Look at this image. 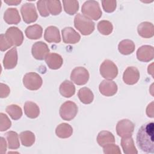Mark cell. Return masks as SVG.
<instances>
[{
	"mask_svg": "<svg viewBox=\"0 0 154 154\" xmlns=\"http://www.w3.org/2000/svg\"><path fill=\"white\" fill-rule=\"evenodd\" d=\"M154 123L152 122L146 123L138 129L137 134V144L144 152L154 153L153 146Z\"/></svg>",
	"mask_w": 154,
	"mask_h": 154,
	"instance_id": "cell-1",
	"label": "cell"
},
{
	"mask_svg": "<svg viewBox=\"0 0 154 154\" xmlns=\"http://www.w3.org/2000/svg\"><path fill=\"white\" fill-rule=\"evenodd\" d=\"M95 23L83 14L78 13L74 18L75 27L84 35L91 34L94 30Z\"/></svg>",
	"mask_w": 154,
	"mask_h": 154,
	"instance_id": "cell-2",
	"label": "cell"
},
{
	"mask_svg": "<svg viewBox=\"0 0 154 154\" xmlns=\"http://www.w3.org/2000/svg\"><path fill=\"white\" fill-rule=\"evenodd\" d=\"M81 11L84 16L94 20L99 19L102 14L98 2L93 0L85 1L82 6Z\"/></svg>",
	"mask_w": 154,
	"mask_h": 154,
	"instance_id": "cell-3",
	"label": "cell"
},
{
	"mask_svg": "<svg viewBox=\"0 0 154 154\" xmlns=\"http://www.w3.org/2000/svg\"><path fill=\"white\" fill-rule=\"evenodd\" d=\"M100 73L101 76L107 80H112L118 75V68L115 63L109 60H105L100 66Z\"/></svg>",
	"mask_w": 154,
	"mask_h": 154,
	"instance_id": "cell-4",
	"label": "cell"
},
{
	"mask_svg": "<svg viewBox=\"0 0 154 154\" xmlns=\"http://www.w3.org/2000/svg\"><path fill=\"white\" fill-rule=\"evenodd\" d=\"M78 106L70 100L64 102L60 108V116L62 119L70 121L74 119L78 112Z\"/></svg>",
	"mask_w": 154,
	"mask_h": 154,
	"instance_id": "cell-5",
	"label": "cell"
},
{
	"mask_svg": "<svg viewBox=\"0 0 154 154\" xmlns=\"http://www.w3.org/2000/svg\"><path fill=\"white\" fill-rule=\"evenodd\" d=\"M23 84L25 88L29 90H37L42 87L43 80L38 73L29 72L24 75Z\"/></svg>",
	"mask_w": 154,
	"mask_h": 154,
	"instance_id": "cell-6",
	"label": "cell"
},
{
	"mask_svg": "<svg viewBox=\"0 0 154 154\" xmlns=\"http://www.w3.org/2000/svg\"><path fill=\"white\" fill-rule=\"evenodd\" d=\"M20 13L23 20L26 23L35 22L38 18V14L35 5L32 3H25L20 8Z\"/></svg>",
	"mask_w": 154,
	"mask_h": 154,
	"instance_id": "cell-7",
	"label": "cell"
},
{
	"mask_svg": "<svg viewBox=\"0 0 154 154\" xmlns=\"http://www.w3.org/2000/svg\"><path fill=\"white\" fill-rule=\"evenodd\" d=\"M88 71L84 67H76L73 69L70 74V79L78 85L85 84L89 79Z\"/></svg>",
	"mask_w": 154,
	"mask_h": 154,
	"instance_id": "cell-8",
	"label": "cell"
},
{
	"mask_svg": "<svg viewBox=\"0 0 154 154\" xmlns=\"http://www.w3.org/2000/svg\"><path fill=\"white\" fill-rule=\"evenodd\" d=\"M5 35L10 43L14 46H20L24 38L22 31L15 26L8 28L5 32Z\"/></svg>",
	"mask_w": 154,
	"mask_h": 154,
	"instance_id": "cell-9",
	"label": "cell"
},
{
	"mask_svg": "<svg viewBox=\"0 0 154 154\" xmlns=\"http://www.w3.org/2000/svg\"><path fill=\"white\" fill-rule=\"evenodd\" d=\"M134 124L128 119H122L118 122L116 125L117 135L121 137L132 136L134 131Z\"/></svg>",
	"mask_w": 154,
	"mask_h": 154,
	"instance_id": "cell-10",
	"label": "cell"
},
{
	"mask_svg": "<svg viewBox=\"0 0 154 154\" xmlns=\"http://www.w3.org/2000/svg\"><path fill=\"white\" fill-rule=\"evenodd\" d=\"M49 52V49L46 43L43 42L34 43L31 48V53L33 57L38 60L45 59Z\"/></svg>",
	"mask_w": 154,
	"mask_h": 154,
	"instance_id": "cell-11",
	"label": "cell"
},
{
	"mask_svg": "<svg viewBox=\"0 0 154 154\" xmlns=\"http://www.w3.org/2000/svg\"><path fill=\"white\" fill-rule=\"evenodd\" d=\"M99 90L100 93L107 97L114 95L118 90L116 83L111 80H103L99 84Z\"/></svg>",
	"mask_w": 154,
	"mask_h": 154,
	"instance_id": "cell-12",
	"label": "cell"
},
{
	"mask_svg": "<svg viewBox=\"0 0 154 154\" xmlns=\"http://www.w3.org/2000/svg\"><path fill=\"white\" fill-rule=\"evenodd\" d=\"M140 72L138 69L134 66L126 68L123 75V80L128 85H134L136 84L140 79Z\"/></svg>",
	"mask_w": 154,
	"mask_h": 154,
	"instance_id": "cell-13",
	"label": "cell"
},
{
	"mask_svg": "<svg viewBox=\"0 0 154 154\" xmlns=\"http://www.w3.org/2000/svg\"><path fill=\"white\" fill-rule=\"evenodd\" d=\"M154 48L150 45H143L137 51V59L142 62H149L153 59Z\"/></svg>",
	"mask_w": 154,
	"mask_h": 154,
	"instance_id": "cell-14",
	"label": "cell"
},
{
	"mask_svg": "<svg viewBox=\"0 0 154 154\" xmlns=\"http://www.w3.org/2000/svg\"><path fill=\"white\" fill-rule=\"evenodd\" d=\"M61 32L63 40L66 44H75L81 39L79 34L72 27H65Z\"/></svg>",
	"mask_w": 154,
	"mask_h": 154,
	"instance_id": "cell-15",
	"label": "cell"
},
{
	"mask_svg": "<svg viewBox=\"0 0 154 154\" xmlns=\"http://www.w3.org/2000/svg\"><path fill=\"white\" fill-rule=\"evenodd\" d=\"M18 56L17 49L15 47L11 48L5 55L3 59V66L5 69H14L17 63Z\"/></svg>",
	"mask_w": 154,
	"mask_h": 154,
	"instance_id": "cell-16",
	"label": "cell"
},
{
	"mask_svg": "<svg viewBox=\"0 0 154 154\" xmlns=\"http://www.w3.org/2000/svg\"><path fill=\"white\" fill-rule=\"evenodd\" d=\"M44 38L48 43H60L61 37L58 28L55 26H49L45 31Z\"/></svg>",
	"mask_w": 154,
	"mask_h": 154,
	"instance_id": "cell-17",
	"label": "cell"
},
{
	"mask_svg": "<svg viewBox=\"0 0 154 154\" xmlns=\"http://www.w3.org/2000/svg\"><path fill=\"white\" fill-rule=\"evenodd\" d=\"M45 61L48 67L52 70L60 69L63 63L62 57L57 53H49L45 58Z\"/></svg>",
	"mask_w": 154,
	"mask_h": 154,
	"instance_id": "cell-18",
	"label": "cell"
},
{
	"mask_svg": "<svg viewBox=\"0 0 154 154\" xmlns=\"http://www.w3.org/2000/svg\"><path fill=\"white\" fill-rule=\"evenodd\" d=\"M4 21L9 25H17L20 22L19 11L16 8H8L4 14Z\"/></svg>",
	"mask_w": 154,
	"mask_h": 154,
	"instance_id": "cell-19",
	"label": "cell"
},
{
	"mask_svg": "<svg viewBox=\"0 0 154 154\" xmlns=\"http://www.w3.org/2000/svg\"><path fill=\"white\" fill-rule=\"evenodd\" d=\"M138 34L143 38H151L154 35V26L152 23L143 22L138 25L137 28Z\"/></svg>",
	"mask_w": 154,
	"mask_h": 154,
	"instance_id": "cell-20",
	"label": "cell"
},
{
	"mask_svg": "<svg viewBox=\"0 0 154 154\" xmlns=\"http://www.w3.org/2000/svg\"><path fill=\"white\" fill-rule=\"evenodd\" d=\"M121 146L125 154H137L138 151L135 146L132 136L122 137L121 140Z\"/></svg>",
	"mask_w": 154,
	"mask_h": 154,
	"instance_id": "cell-21",
	"label": "cell"
},
{
	"mask_svg": "<svg viewBox=\"0 0 154 154\" xmlns=\"http://www.w3.org/2000/svg\"><path fill=\"white\" fill-rule=\"evenodd\" d=\"M25 33L29 39L37 40L42 37L43 28L38 24H34L28 26L25 31Z\"/></svg>",
	"mask_w": 154,
	"mask_h": 154,
	"instance_id": "cell-22",
	"label": "cell"
},
{
	"mask_svg": "<svg viewBox=\"0 0 154 154\" xmlns=\"http://www.w3.org/2000/svg\"><path fill=\"white\" fill-rule=\"evenodd\" d=\"M24 112L25 115L30 119H35L40 114V109L38 106L34 102L27 101L25 103Z\"/></svg>",
	"mask_w": 154,
	"mask_h": 154,
	"instance_id": "cell-23",
	"label": "cell"
},
{
	"mask_svg": "<svg viewBox=\"0 0 154 154\" xmlns=\"http://www.w3.org/2000/svg\"><path fill=\"white\" fill-rule=\"evenodd\" d=\"M59 91L64 97H70L75 94V87L72 82L65 80L60 85Z\"/></svg>",
	"mask_w": 154,
	"mask_h": 154,
	"instance_id": "cell-24",
	"label": "cell"
},
{
	"mask_svg": "<svg viewBox=\"0 0 154 154\" xmlns=\"http://www.w3.org/2000/svg\"><path fill=\"white\" fill-rule=\"evenodd\" d=\"M96 140L98 144L102 147L108 144L114 143L115 142V137L114 135L108 131H100L98 134Z\"/></svg>",
	"mask_w": 154,
	"mask_h": 154,
	"instance_id": "cell-25",
	"label": "cell"
},
{
	"mask_svg": "<svg viewBox=\"0 0 154 154\" xmlns=\"http://www.w3.org/2000/svg\"><path fill=\"white\" fill-rule=\"evenodd\" d=\"M72 127L69 124L66 123L60 124L55 129V134L60 138H67L72 135Z\"/></svg>",
	"mask_w": 154,
	"mask_h": 154,
	"instance_id": "cell-26",
	"label": "cell"
},
{
	"mask_svg": "<svg viewBox=\"0 0 154 154\" xmlns=\"http://www.w3.org/2000/svg\"><path fill=\"white\" fill-rule=\"evenodd\" d=\"M135 43L133 41L129 39L122 40L118 45L119 51L122 54L125 55L132 54L135 51Z\"/></svg>",
	"mask_w": 154,
	"mask_h": 154,
	"instance_id": "cell-27",
	"label": "cell"
},
{
	"mask_svg": "<svg viewBox=\"0 0 154 154\" xmlns=\"http://www.w3.org/2000/svg\"><path fill=\"white\" fill-rule=\"evenodd\" d=\"M78 96L81 102L84 104H90L94 99V94L92 91L87 87L80 88L78 91Z\"/></svg>",
	"mask_w": 154,
	"mask_h": 154,
	"instance_id": "cell-28",
	"label": "cell"
},
{
	"mask_svg": "<svg viewBox=\"0 0 154 154\" xmlns=\"http://www.w3.org/2000/svg\"><path fill=\"white\" fill-rule=\"evenodd\" d=\"M8 147L10 149H17L20 147L18 134L14 131H8L5 133Z\"/></svg>",
	"mask_w": 154,
	"mask_h": 154,
	"instance_id": "cell-29",
	"label": "cell"
},
{
	"mask_svg": "<svg viewBox=\"0 0 154 154\" xmlns=\"http://www.w3.org/2000/svg\"><path fill=\"white\" fill-rule=\"evenodd\" d=\"M21 143L26 147H30L35 143V137L34 134L29 131L22 132L19 135Z\"/></svg>",
	"mask_w": 154,
	"mask_h": 154,
	"instance_id": "cell-30",
	"label": "cell"
},
{
	"mask_svg": "<svg viewBox=\"0 0 154 154\" xmlns=\"http://www.w3.org/2000/svg\"><path fill=\"white\" fill-rule=\"evenodd\" d=\"M64 10L69 15H73L79 9V2L75 0H64L63 1Z\"/></svg>",
	"mask_w": 154,
	"mask_h": 154,
	"instance_id": "cell-31",
	"label": "cell"
},
{
	"mask_svg": "<svg viewBox=\"0 0 154 154\" xmlns=\"http://www.w3.org/2000/svg\"><path fill=\"white\" fill-rule=\"evenodd\" d=\"M5 111L10 115L11 118L14 120H19L22 116V110L21 108L16 104L8 105Z\"/></svg>",
	"mask_w": 154,
	"mask_h": 154,
	"instance_id": "cell-32",
	"label": "cell"
},
{
	"mask_svg": "<svg viewBox=\"0 0 154 154\" xmlns=\"http://www.w3.org/2000/svg\"><path fill=\"white\" fill-rule=\"evenodd\" d=\"M99 32L105 35H109L113 30V26L111 22L106 20L100 21L97 26Z\"/></svg>",
	"mask_w": 154,
	"mask_h": 154,
	"instance_id": "cell-33",
	"label": "cell"
},
{
	"mask_svg": "<svg viewBox=\"0 0 154 154\" xmlns=\"http://www.w3.org/2000/svg\"><path fill=\"white\" fill-rule=\"evenodd\" d=\"M47 7L49 13L53 16L59 14L62 11V7L60 1L48 0Z\"/></svg>",
	"mask_w": 154,
	"mask_h": 154,
	"instance_id": "cell-34",
	"label": "cell"
},
{
	"mask_svg": "<svg viewBox=\"0 0 154 154\" xmlns=\"http://www.w3.org/2000/svg\"><path fill=\"white\" fill-rule=\"evenodd\" d=\"M11 126V122L8 116L2 113H0V131L1 132L8 130Z\"/></svg>",
	"mask_w": 154,
	"mask_h": 154,
	"instance_id": "cell-35",
	"label": "cell"
},
{
	"mask_svg": "<svg viewBox=\"0 0 154 154\" xmlns=\"http://www.w3.org/2000/svg\"><path fill=\"white\" fill-rule=\"evenodd\" d=\"M102 5L103 10L106 13H112L115 11L117 7V2L115 0L102 1Z\"/></svg>",
	"mask_w": 154,
	"mask_h": 154,
	"instance_id": "cell-36",
	"label": "cell"
},
{
	"mask_svg": "<svg viewBox=\"0 0 154 154\" xmlns=\"http://www.w3.org/2000/svg\"><path fill=\"white\" fill-rule=\"evenodd\" d=\"M103 150L105 154H121L120 147L114 143L105 145L103 147Z\"/></svg>",
	"mask_w": 154,
	"mask_h": 154,
	"instance_id": "cell-37",
	"label": "cell"
},
{
	"mask_svg": "<svg viewBox=\"0 0 154 154\" xmlns=\"http://www.w3.org/2000/svg\"><path fill=\"white\" fill-rule=\"evenodd\" d=\"M37 6L39 13L42 17H47L49 15V12L47 7V1L42 0L37 1Z\"/></svg>",
	"mask_w": 154,
	"mask_h": 154,
	"instance_id": "cell-38",
	"label": "cell"
},
{
	"mask_svg": "<svg viewBox=\"0 0 154 154\" xmlns=\"http://www.w3.org/2000/svg\"><path fill=\"white\" fill-rule=\"evenodd\" d=\"M13 45L10 43L8 39L6 38L4 34L0 35V50L1 51H5L11 48Z\"/></svg>",
	"mask_w": 154,
	"mask_h": 154,
	"instance_id": "cell-39",
	"label": "cell"
},
{
	"mask_svg": "<svg viewBox=\"0 0 154 154\" xmlns=\"http://www.w3.org/2000/svg\"><path fill=\"white\" fill-rule=\"evenodd\" d=\"M0 91V97L1 98H5L9 95L10 93V90L7 85L3 83H1Z\"/></svg>",
	"mask_w": 154,
	"mask_h": 154,
	"instance_id": "cell-40",
	"label": "cell"
},
{
	"mask_svg": "<svg viewBox=\"0 0 154 154\" xmlns=\"http://www.w3.org/2000/svg\"><path fill=\"white\" fill-rule=\"evenodd\" d=\"M0 153L2 154H4L7 150V143L4 138H0Z\"/></svg>",
	"mask_w": 154,
	"mask_h": 154,
	"instance_id": "cell-41",
	"label": "cell"
},
{
	"mask_svg": "<svg viewBox=\"0 0 154 154\" xmlns=\"http://www.w3.org/2000/svg\"><path fill=\"white\" fill-rule=\"evenodd\" d=\"M146 114L148 117L151 118L153 117V102H152L148 105L146 108Z\"/></svg>",
	"mask_w": 154,
	"mask_h": 154,
	"instance_id": "cell-42",
	"label": "cell"
},
{
	"mask_svg": "<svg viewBox=\"0 0 154 154\" xmlns=\"http://www.w3.org/2000/svg\"><path fill=\"white\" fill-rule=\"evenodd\" d=\"M4 2L8 4V5H17L21 2V1L19 0H5Z\"/></svg>",
	"mask_w": 154,
	"mask_h": 154,
	"instance_id": "cell-43",
	"label": "cell"
}]
</instances>
